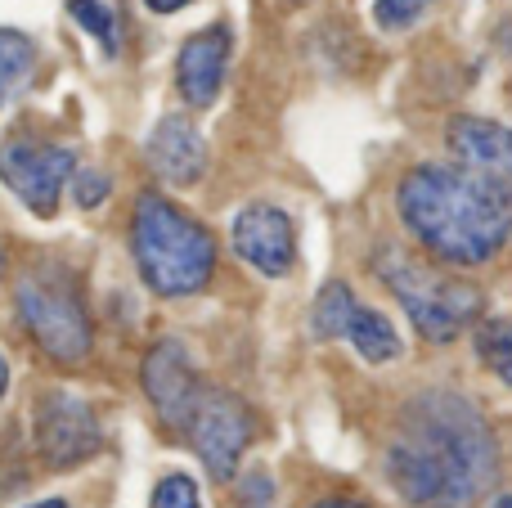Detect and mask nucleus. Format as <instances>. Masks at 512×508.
I'll list each match as a JSON object with an SVG mask.
<instances>
[{
	"label": "nucleus",
	"instance_id": "obj_2",
	"mask_svg": "<svg viewBox=\"0 0 512 508\" xmlns=\"http://www.w3.org/2000/svg\"><path fill=\"white\" fill-rule=\"evenodd\" d=\"M396 207L414 239L450 266H481L512 234V198L454 162H423L405 171Z\"/></svg>",
	"mask_w": 512,
	"mask_h": 508
},
{
	"label": "nucleus",
	"instance_id": "obj_16",
	"mask_svg": "<svg viewBox=\"0 0 512 508\" xmlns=\"http://www.w3.org/2000/svg\"><path fill=\"white\" fill-rule=\"evenodd\" d=\"M355 306H360V302H355L351 284L333 279V284L319 288V297H315V315H310V324H315L319 338H342V333H346V320H351Z\"/></svg>",
	"mask_w": 512,
	"mask_h": 508
},
{
	"label": "nucleus",
	"instance_id": "obj_21",
	"mask_svg": "<svg viewBox=\"0 0 512 508\" xmlns=\"http://www.w3.org/2000/svg\"><path fill=\"white\" fill-rule=\"evenodd\" d=\"M108 194V176L104 171H81L77 176V203L81 207H99Z\"/></svg>",
	"mask_w": 512,
	"mask_h": 508
},
{
	"label": "nucleus",
	"instance_id": "obj_14",
	"mask_svg": "<svg viewBox=\"0 0 512 508\" xmlns=\"http://www.w3.org/2000/svg\"><path fill=\"white\" fill-rule=\"evenodd\" d=\"M346 342H351L355 351H360L364 360H373V365H387V360L400 356V338L396 329L387 324V315L369 311V306H355L351 320H346Z\"/></svg>",
	"mask_w": 512,
	"mask_h": 508
},
{
	"label": "nucleus",
	"instance_id": "obj_26",
	"mask_svg": "<svg viewBox=\"0 0 512 508\" xmlns=\"http://www.w3.org/2000/svg\"><path fill=\"white\" fill-rule=\"evenodd\" d=\"M495 508H512V495H499V500H495Z\"/></svg>",
	"mask_w": 512,
	"mask_h": 508
},
{
	"label": "nucleus",
	"instance_id": "obj_4",
	"mask_svg": "<svg viewBox=\"0 0 512 508\" xmlns=\"http://www.w3.org/2000/svg\"><path fill=\"white\" fill-rule=\"evenodd\" d=\"M373 270L396 293V302L409 311L414 329L427 342H454L481 315V306H486L477 284L441 275V270L423 266L418 257H409L405 248H382L373 257Z\"/></svg>",
	"mask_w": 512,
	"mask_h": 508
},
{
	"label": "nucleus",
	"instance_id": "obj_5",
	"mask_svg": "<svg viewBox=\"0 0 512 508\" xmlns=\"http://www.w3.org/2000/svg\"><path fill=\"white\" fill-rule=\"evenodd\" d=\"M18 315L36 347L59 365H77L90 356V315L81 306L77 279L63 266H36L18 279Z\"/></svg>",
	"mask_w": 512,
	"mask_h": 508
},
{
	"label": "nucleus",
	"instance_id": "obj_19",
	"mask_svg": "<svg viewBox=\"0 0 512 508\" xmlns=\"http://www.w3.org/2000/svg\"><path fill=\"white\" fill-rule=\"evenodd\" d=\"M432 9V0H373V23L382 32H405Z\"/></svg>",
	"mask_w": 512,
	"mask_h": 508
},
{
	"label": "nucleus",
	"instance_id": "obj_3",
	"mask_svg": "<svg viewBox=\"0 0 512 508\" xmlns=\"http://www.w3.org/2000/svg\"><path fill=\"white\" fill-rule=\"evenodd\" d=\"M131 252L144 284L158 297H189L216 270V239L203 221L162 194H140L131 221Z\"/></svg>",
	"mask_w": 512,
	"mask_h": 508
},
{
	"label": "nucleus",
	"instance_id": "obj_9",
	"mask_svg": "<svg viewBox=\"0 0 512 508\" xmlns=\"http://www.w3.org/2000/svg\"><path fill=\"white\" fill-rule=\"evenodd\" d=\"M454 167L490 180L499 194L512 198V126L490 122V117H454L445 126Z\"/></svg>",
	"mask_w": 512,
	"mask_h": 508
},
{
	"label": "nucleus",
	"instance_id": "obj_13",
	"mask_svg": "<svg viewBox=\"0 0 512 508\" xmlns=\"http://www.w3.org/2000/svg\"><path fill=\"white\" fill-rule=\"evenodd\" d=\"M144 158L158 171L167 185H198L207 171V140L198 131L194 117L185 113H167L158 126L149 131V144H144Z\"/></svg>",
	"mask_w": 512,
	"mask_h": 508
},
{
	"label": "nucleus",
	"instance_id": "obj_27",
	"mask_svg": "<svg viewBox=\"0 0 512 508\" xmlns=\"http://www.w3.org/2000/svg\"><path fill=\"white\" fill-rule=\"evenodd\" d=\"M0 270H5V243H0Z\"/></svg>",
	"mask_w": 512,
	"mask_h": 508
},
{
	"label": "nucleus",
	"instance_id": "obj_12",
	"mask_svg": "<svg viewBox=\"0 0 512 508\" xmlns=\"http://www.w3.org/2000/svg\"><path fill=\"white\" fill-rule=\"evenodd\" d=\"M230 50H234V32L225 23L203 27V32H194L185 41V50L176 59V86L189 108L216 104V95L225 86V68H230Z\"/></svg>",
	"mask_w": 512,
	"mask_h": 508
},
{
	"label": "nucleus",
	"instance_id": "obj_8",
	"mask_svg": "<svg viewBox=\"0 0 512 508\" xmlns=\"http://www.w3.org/2000/svg\"><path fill=\"white\" fill-rule=\"evenodd\" d=\"M32 428H36V450H41V459L50 468H77L104 446L95 410L81 396L59 392V387L36 401Z\"/></svg>",
	"mask_w": 512,
	"mask_h": 508
},
{
	"label": "nucleus",
	"instance_id": "obj_22",
	"mask_svg": "<svg viewBox=\"0 0 512 508\" xmlns=\"http://www.w3.org/2000/svg\"><path fill=\"white\" fill-rule=\"evenodd\" d=\"M144 5H149L153 14H176V9H185L189 0H144Z\"/></svg>",
	"mask_w": 512,
	"mask_h": 508
},
{
	"label": "nucleus",
	"instance_id": "obj_23",
	"mask_svg": "<svg viewBox=\"0 0 512 508\" xmlns=\"http://www.w3.org/2000/svg\"><path fill=\"white\" fill-rule=\"evenodd\" d=\"M315 508H364V504H355V500H319Z\"/></svg>",
	"mask_w": 512,
	"mask_h": 508
},
{
	"label": "nucleus",
	"instance_id": "obj_7",
	"mask_svg": "<svg viewBox=\"0 0 512 508\" xmlns=\"http://www.w3.org/2000/svg\"><path fill=\"white\" fill-rule=\"evenodd\" d=\"M189 441H194L198 459L207 464V473L216 482H230L234 468H239L243 450L252 441V414L248 405L239 401L234 392H221V387H203L185 419Z\"/></svg>",
	"mask_w": 512,
	"mask_h": 508
},
{
	"label": "nucleus",
	"instance_id": "obj_1",
	"mask_svg": "<svg viewBox=\"0 0 512 508\" xmlns=\"http://www.w3.org/2000/svg\"><path fill=\"white\" fill-rule=\"evenodd\" d=\"M499 446L459 392H418L387 446V482L414 508H468L495 486Z\"/></svg>",
	"mask_w": 512,
	"mask_h": 508
},
{
	"label": "nucleus",
	"instance_id": "obj_25",
	"mask_svg": "<svg viewBox=\"0 0 512 508\" xmlns=\"http://www.w3.org/2000/svg\"><path fill=\"white\" fill-rule=\"evenodd\" d=\"M27 508H68L63 500H41V504H27Z\"/></svg>",
	"mask_w": 512,
	"mask_h": 508
},
{
	"label": "nucleus",
	"instance_id": "obj_11",
	"mask_svg": "<svg viewBox=\"0 0 512 508\" xmlns=\"http://www.w3.org/2000/svg\"><path fill=\"white\" fill-rule=\"evenodd\" d=\"M140 378H144V392H149L153 410L162 414V423H171V428H185L189 410H194L198 392H203L194 365H189V351L180 347L176 338L153 342L149 356H144Z\"/></svg>",
	"mask_w": 512,
	"mask_h": 508
},
{
	"label": "nucleus",
	"instance_id": "obj_6",
	"mask_svg": "<svg viewBox=\"0 0 512 508\" xmlns=\"http://www.w3.org/2000/svg\"><path fill=\"white\" fill-rule=\"evenodd\" d=\"M72 171H77V153L68 144H50L36 135H5L0 140V180L36 216L59 212V194Z\"/></svg>",
	"mask_w": 512,
	"mask_h": 508
},
{
	"label": "nucleus",
	"instance_id": "obj_17",
	"mask_svg": "<svg viewBox=\"0 0 512 508\" xmlns=\"http://www.w3.org/2000/svg\"><path fill=\"white\" fill-rule=\"evenodd\" d=\"M477 356L495 369L512 387V320H486L477 324Z\"/></svg>",
	"mask_w": 512,
	"mask_h": 508
},
{
	"label": "nucleus",
	"instance_id": "obj_20",
	"mask_svg": "<svg viewBox=\"0 0 512 508\" xmlns=\"http://www.w3.org/2000/svg\"><path fill=\"white\" fill-rule=\"evenodd\" d=\"M153 508H203V500H198V486L185 473H171L153 491Z\"/></svg>",
	"mask_w": 512,
	"mask_h": 508
},
{
	"label": "nucleus",
	"instance_id": "obj_18",
	"mask_svg": "<svg viewBox=\"0 0 512 508\" xmlns=\"http://www.w3.org/2000/svg\"><path fill=\"white\" fill-rule=\"evenodd\" d=\"M68 14L81 32H90L104 54H117V14L104 0H68Z\"/></svg>",
	"mask_w": 512,
	"mask_h": 508
},
{
	"label": "nucleus",
	"instance_id": "obj_24",
	"mask_svg": "<svg viewBox=\"0 0 512 508\" xmlns=\"http://www.w3.org/2000/svg\"><path fill=\"white\" fill-rule=\"evenodd\" d=\"M5 387H9V365H5V356H0V396H5Z\"/></svg>",
	"mask_w": 512,
	"mask_h": 508
},
{
	"label": "nucleus",
	"instance_id": "obj_15",
	"mask_svg": "<svg viewBox=\"0 0 512 508\" xmlns=\"http://www.w3.org/2000/svg\"><path fill=\"white\" fill-rule=\"evenodd\" d=\"M36 68V45L18 27H0V104L23 90V81Z\"/></svg>",
	"mask_w": 512,
	"mask_h": 508
},
{
	"label": "nucleus",
	"instance_id": "obj_10",
	"mask_svg": "<svg viewBox=\"0 0 512 508\" xmlns=\"http://www.w3.org/2000/svg\"><path fill=\"white\" fill-rule=\"evenodd\" d=\"M230 239H234V252H239L252 270H261V275H270V279H283L297 266V230H292L288 212H279V207H270V203L243 207V212L234 216Z\"/></svg>",
	"mask_w": 512,
	"mask_h": 508
}]
</instances>
